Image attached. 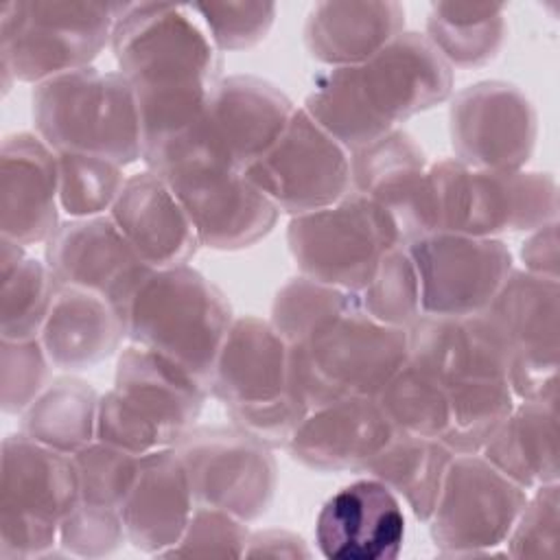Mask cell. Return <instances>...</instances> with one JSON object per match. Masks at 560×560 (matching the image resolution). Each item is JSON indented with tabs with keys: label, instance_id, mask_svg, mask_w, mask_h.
Segmentation results:
<instances>
[{
	"label": "cell",
	"instance_id": "6da1fadb",
	"mask_svg": "<svg viewBox=\"0 0 560 560\" xmlns=\"http://www.w3.org/2000/svg\"><path fill=\"white\" fill-rule=\"evenodd\" d=\"M109 48L136 92L142 158L184 133L221 81V55L190 7L120 2Z\"/></svg>",
	"mask_w": 560,
	"mask_h": 560
},
{
	"label": "cell",
	"instance_id": "7a4b0ae2",
	"mask_svg": "<svg viewBox=\"0 0 560 560\" xmlns=\"http://www.w3.org/2000/svg\"><path fill=\"white\" fill-rule=\"evenodd\" d=\"M451 94L453 68L424 35L402 31L368 61L319 72L302 109L354 153Z\"/></svg>",
	"mask_w": 560,
	"mask_h": 560
},
{
	"label": "cell",
	"instance_id": "3957f363",
	"mask_svg": "<svg viewBox=\"0 0 560 560\" xmlns=\"http://www.w3.org/2000/svg\"><path fill=\"white\" fill-rule=\"evenodd\" d=\"M210 389L175 361L129 343L114 387L101 394L96 440L133 455L175 446L201 416Z\"/></svg>",
	"mask_w": 560,
	"mask_h": 560
},
{
	"label": "cell",
	"instance_id": "277c9868",
	"mask_svg": "<svg viewBox=\"0 0 560 560\" xmlns=\"http://www.w3.org/2000/svg\"><path fill=\"white\" fill-rule=\"evenodd\" d=\"M129 343L149 348L197 376L208 389L234 322L225 293L190 265L153 269L122 313Z\"/></svg>",
	"mask_w": 560,
	"mask_h": 560
},
{
	"label": "cell",
	"instance_id": "5b68a950",
	"mask_svg": "<svg viewBox=\"0 0 560 560\" xmlns=\"http://www.w3.org/2000/svg\"><path fill=\"white\" fill-rule=\"evenodd\" d=\"M295 109L293 101L265 79L225 77L212 88L201 116L142 162L155 175L179 166H223L243 173L276 144Z\"/></svg>",
	"mask_w": 560,
	"mask_h": 560
},
{
	"label": "cell",
	"instance_id": "8992f818",
	"mask_svg": "<svg viewBox=\"0 0 560 560\" xmlns=\"http://www.w3.org/2000/svg\"><path fill=\"white\" fill-rule=\"evenodd\" d=\"M35 133L55 153L101 155L129 166L142 160V125L131 83L94 66L35 85Z\"/></svg>",
	"mask_w": 560,
	"mask_h": 560
},
{
	"label": "cell",
	"instance_id": "52a82bcc",
	"mask_svg": "<svg viewBox=\"0 0 560 560\" xmlns=\"http://www.w3.org/2000/svg\"><path fill=\"white\" fill-rule=\"evenodd\" d=\"M291 348V387L308 409L376 398L407 363V330L372 319L361 302L315 326Z\"/></svg>",
	"mask_w": 560,
	"mask_h": 560
},
{
	"label": "cell",
	"instance_id": "ba28073f",
	"mask_svg": "<svg viewBox=\"0 0 560 560\" xmlns=\"http://www.w3.org/2000/svg\"><path fill=\"white\" fill-rule=\"evenodd\" d=\"M120 2H4L0 7L2 96L90 68L112 39Z\"/></svg>",
	"mask_w": 560,
	"mask_h": 560
},
{
	"label": "cell",
	"instance_id": "9c48e42d",
	"mask_svg": "<svg viewBox=\"0 0 560 560\" xmlns=\"http://www.w3.org/2000/svg\"><path fill=\"white\" fill-rule=\"evenodd\" d=\"M435 232L503 238L558 221V184L540 171H486L455 158L429 164Z\"/></svg>",
	"mask_w": 560,
	"mask_h": 560
},
{
	"label": "cell",
	"instance_id": "30bf717a",
	"mask_svg": "<svg viewBox=\"0 0 560 560\" xmlns=\"http://www.w3.org/2000/svg\"><path fill=\"white\" fill-rule=\"evenodd\" d=\"M81 501L72 455L24 433L2 440L0 558H42L59 545V525Z\"/></svg>",
	"mask_w": 560,
	"mask_h": 560
},
{
	"label": "cell",
	"instance_id": "8fae6325",
	"mask_svg": "<svg viewBox=\"0 0 560 560\" xmlns=\"http://www.w3.org/2000/svg\"><path fill=\"white\" fill-rule=\"evenodd\" d=\"M287 245L302 276L359 293L383 254L402 241L387 210L350 190L328 208L291 217Z\"/></svg>",
	"mask_w": 560,
	"mask_h": 560
},
{
	"label": "cell",
	"instance_id": "7c38bea8",
	"mask_svg": "<svg viewBox=\"0 0 560 560\" xmlns=\"http://www.w3.org/2000/svg\"><path fill=\"white\" fill-rule=\"evenodd\" d=\"M501 332L516 400L558 398L560 284L558 280L512 269L492 304L483 311Z\"/></svg>",
	"mask_w": 560,
	"mask_h": 560
},
{
	"label": "cell",
	"instance_id": "4fadbf2b",
	"mask_svg": "<svg viewBox=\"0 0 560 560\" xmlns=\"http://www.w3.org/2000/svg\"><path fill=\"white\" fill-rule=\"evenodd\" d=\"M527 494L483 455H455L429 518L433 545L444 556L490 553L505 545Z\"/></svg>",
	"mask_w": 560,
	"mask_h": 560
},
{
	"label": "cell",
	"instance_id": "5bb4252c",
	"mask_svg": "<svg viewBox=\"0 0 560 560\" xmlns=\"http://www.w3.org/2000/svg\"><path fill=\"white\" fill-rule=\"evenodd\" d=\"M243 175L284 214L337 203L352 190L350 153L298 107L276 144Z\"/></svg>",
	"mask_w": 560,
	"mask_h": 560
},
{
	"label": "cell",
	"instance_id": "9a60e30c",
	"mask_svg": "<svg viewBox=\"0 0 560 560\" xmlns=\"http://www.w3.org/2000/svg\"><path fill=\"white\" fill-rule=\"evenodd\" d=\"M197 505H210L258 521L273 503L278 464L271 448L234 424L192 427L177 444Z\"/></svg>",
	"mask_w": 560,
	"mask_h": 560
},
{
	"label": "cell",
	"instance_id": "2e32d148",
	"mask_svg": "<svg viewBox=\"0 0 560 560\" xmlns=\"http://www.w3.org/2000/svg\"><path fill=\"white\" fill-rule=\"evenodd\" d=\"M405 247L420 278L422 315H479L514 269L503 238L431 232Z\"/></svg>",
	"mask_w": 560,
	"mask_h": 560
},
{
	"label": "cell",
	"instance_id": "e0dca14e",
	"mask_svg": "<svg viewBox=\"0 0 560 560\" xmlns=\"http://www.w3.org/2000/svg\"><path fill=\"white\" fill-rule=\"evenodd\" d=\"M455 160L486 171H521L538 140V112L510 81L488 79L459 90L448 107Z\"/></svg>",
	"mask_w": 560,
	"mask_h": 560
},
{
	"label": "cell",
	"instance_id": "ac0fdd59",
	"mask_svg": "<svg viewBox=\"0 0 560 560\" xmlns=\"http://www.w3.org/2000/svg\"><path fill=\"white\" fill-rule=\"evenodd\" d=\"M182 201L203 247L236 252L262 241L280 210L238 171L179 166L160 175Z\"/></svg>",
	"mask_w": 560,
	"mask_h": 560
},
{
	"label": "cell",
	"instance_id": "d6986e66",
	"mask_svg": "<svg viewBox=\"0 0 560 560\" xmlns=\"http://www.w3.org/2000/svg\"><path fill=\"white\" fill-rule=\"evenodd\" d=\"M44 258L57 287L90 291L120 315L153 271L109 214L59 223L46 241Z\"/></svg>",
	"mask_w": 560,
	"mask_h": 560
},
{
	"label": "cell",
	"instance_id": "ffe728a7",
	"mask_svg": "<svg viewBox=\"0 0 560 560\" xmlns=\"http://www.w3.org/2000/svg\"><path fill=\"white\" fill-rule=\"evenodd\" d=\"M407 361L429 374L446 396L508 381L510 352L486 313L466 317L422 315L407 328Z\"/></svg>",
	"mask_w": 560,
	"mask_h": 560
},
{
	"label": "cell",
	"instance_id": "44dd1931",
	"mask_svg": "<svg viewBox=\"0 0 560 560\" xmlns=\"http://www.w3.org/2000/svg\"><path fill=\"white\" fill-rule=\"evenodd\" d=\"M352 190L378 203L394 219L402 245L435 232L429 162L405 129L350 153Z\"/></svg>",
	"mask_w": 560,
	"mask_h": 560
},
{
	"label": "cell",
	"instance_id": "7402d4cb",
	"mask_svg": "<svg viewBox=\"0 0 560 560\" xmlns=\"http://www.w3.org/2000/svg\"><path fill=\"white\" fill-rule=\"evenodd\" d=\"M315 542L328 560H394L405 542L400 499L374 477L339 488L315 518Z\"/></svg>",
	"mask_w": 560,
	"mask_h": 560
},
{
	"label": "cell",
	"instance_id": "603a6c76",
	"mask_svg": "<svg viewBox=\"0 0 560 560\" xmlns=\"http://www.w3.org/2000/svg\"><path fill=\"white\" fill-rule=\"evenodd\" d=\"M59 158L31 131L0 147V232L20 245L46 243L59 228Z\"/></svg>",
	"mask_w": 560,
	"mask_h": 560
},
{
	"label": "cell",
	"instance_id": "cb8c5ba5",
	"mask_svg": "<svg viewBox=\"0 0 560 560\" xmlns=\"http://www.w3.org/2000/svg\"><path fill=\"white\" fill-rule=\"evenodd\" d=\"M394 435L376 398H341L311 409L287 451L317 472H363Z\"/></svg>",
	"mask_w": 560,
	"mask_h": 560
},
{
	"label": "cell",
	"instance_id": "d4e9b609",
	"mask_svg": "<svg viewBox=\"0 0 560 560\" xmlns=\"http://www.w3.org/2000/svg\"><path fill=\"white\" fill-rule=\"evenodd\" d=\"M291 389V348L256 315L234 317L214 361L210 394L225 407H258Z\"/></svg>",
	"mask_w": 560,
	"mask_h": 560
},
{
	"label": "cell",
	"instance_id": "484cf974",
	"mask_svg": "<svg viewBox=\"0 0 560 560\" xmlns=\"http://www.w3.org/2000/svg\"><path fill=\"white\" fill-rule=\"evenodd\" d=\"M109 217L151 269L188 265L201 247L182 201L149 168L127 177Z\"/></svg>",
	"mask_w": 560,
	"mask_h": 560
},
{
	"label": "cell",
	"instance_id": "4316f807",
	"mask_svg": "<svg viewBox=\"0 0 560 560\" xmlns=\"http://www.w3.org/2000/svg\"><path fill=\"white\" fill-rule=\"evenodd\" d=\"M197 508L188 470L175 446L140 457L136 483L120 510L129 542L151 556L175 547Z\"/></svg>",
	"mask_w": 560,
	"mask_h": 560
},
{
	"label": "cell",
	"instance_id": "83f0119b",
	"mask_svg": "<svg viewBox=\"0 0 560 560\" xmlns=\"http://www.w3.org/2000/svg\"><path fill=\"white\" fill-rule=\"evenodd\" d=\"M405 31L400 2H317L304 22L308 55L328 66H359Z\"/></svg>",
	"mask_w": 560,
	"mask_h": 560
},
{
	"label": "cell",
	"instance_id": "f1b7e54d",
	"mask_svg": "<svg viewBox=\"0 0 560 560\" xmlns=\"http://www.w3.org/2000/svg\"><path fill=\"white\" fill-rule=\"evenodd\" d=\"M48 359L61 372L90 370L120 350L125 322L107 300L74 287H57L39 335Z\"/></svg>",
	"mask_w": 560,
	"mask_h": 560
},
{
	"label": "cell",
	"instance_id": "f546056e",
	"mask_svg": "<svg viewBox=\"0 0 560 560\" xmlns=\"http://www.w3.org/2000/svg\"><path fill=\"white\" fill-rule=\"evenodd\" d=\"M479 455L527 492L545 483H556L558 398L516 400L510 416Z\"/></svg>",
	"mask_w": 560,
	"mask_h": 560
},
{
	"label": "cell",
	"instance_id": "4dcf8cb0",
	"mask_svg": "<svg viewBox=\"0 0 560 560\" xmlns=\"http://www.w3.org/2000/svg\"><path fill=\"white\" fill-rule=\"evenodd\" d=\"M453 457L442 440L394 435L363 472L383 481L418 521L429 523Z\"/></svg>",
	"mask_w": 560,
	"mask_h": 560
},
{
	"label": "cell",
	"instance_id": "1f68e13d",
	"mask_svg": "<svg viewBox=\"0 0 560 560\" xmlns=\"http://www.w3.org/2000/svg\"><path fill=\"white\" fill-rule=\"evenodd\" d=\"M101 394L83 378L61 376L20 416V433L59 453L74 455L96 440Z\"/></svg>",
	"mask_w": 560,
	"mask_h": 560
},
{
	"label": "cell",
	"instance_id": "d6a6232c",
	"mask_svg": "<svg viewBox=\"0 0 560 560\" xmlns=\"http://www.w3.org/2000/svg\"><path fill=\"white\" fill-rule=\"evenodd\" d=\"M503 4L435 2L427 15L424 37L451 68L488 66L508 37Z\"/></svg>",
	"mask_w": 560,
	"mask_h": 560
},
{
	"label": "cell",
	"instance_id": "836d02e7",
	"mask_svg": "<svg viewBox=\"0 0 560 560\" xmlns=\"http://www.w3.org/2000/svg\"><path fill=\"white\" fill-rule=\"evenodd\" d=\"M376 400L396 435L442 440L451 427L446 392L409 361L387 381Z\"/></svg>",
	"mask_w": 560,
	"mask_h": 560
},
{
	"label": "cell",
	"instance_id": "e575fe53",
	"mask_svg": "<svg viewBox=\"0 0 560 560\" xmlns=\"http://www.w3.org/2000/svg\"><path fill=\"white\" fill-rule=\"evenodd\" d=\"M57 282L46 262L26 256L11 273L0 276L2 339H37L50 315Z\"/></svg>",
	"mask_w": 560,
	"mask_h": 560
},
{
	"label": "cell",
	"instance_id": "d590c367",
	"mask_svg": "<svg viewBox=\"0 0 560 560\" xmlns=\"http://www.w3.org/2000/svg\"><path fill=\"white\" fill-rule=\"evenodd\" d=\"M361 308L376 322L407 330L422 317L420 278L405 245L383 254L372 278L359 291Z\"/></svg>",
	"mask_w": 560,
	"mask_h": 560
},
{
	"label": "cell",
	"instance_id": "8d00e7d4",
	"mask_svg": "<svg viewBox=\"0 0 560 560\" xmlns=\"http://www.w3.org/2000/svg\"><path fill=\"white\" fill-rule=\"evenodd\" d=\"M59 206L70 219L109 214L127 175L114 160L88 153H57Z\"/></svg>",
	"mask_w": 560,
	"mask_h": 560
},
{
	"label": "cell",
	"instance_id": "74e56055",
	"mask_svg": "<svg viewBox=\"0 0 560 560\" xmlns=\"http://www.w3.org/2000/svg\"><path fill=\"white\" fill-rule=\"evenodd\" d=\"M354 304H359V293L300 273L278 289L269 322L289 346H295L324 319L343 313Z\"/></svg>",
	"mask_w": 560,
	"mask_h": 560
},
{
	"label": "cell",
	"instance_id": "f35d334b",
	"mask_svg": "<svg viewBox=\"0 0 560 560\" xmlns=\"http://www.w3.org/2000/svg\"><path fill=\"white\" fill-rule=\"evenodd\" d=\"M72 457L79 470L81 501L122 510L140 470V455L94 440Z\"/></svg>",
	"mask_w": 560,
	"mask_h": 560
},
{
	"label": "cell",
	"instance_id": "ab89813d",
	"mask_svg": "<svg viewBox=\"0 0 560 560\" xmlns=\"http://www.w3.org/2000/svg\"><path fill=\"white\" fill-rule=\"evenodd\" d=\"M52 361L42 339L0 341V407L9 416H22L48 387Z\"/></svg>",
	"mask_w": 560,
	"mask_h": 560
},
{
	"label": "cell",
	"instance_id": "60d3db41",
	"mask_svg": "<svg viewBox=\"0 0 560 560\" xmlns=\"http://www.w3.org/2000/svg\"><path fill=\"white\" fill-rule=\"evenodd\" d=\"M190 9L201 15L219 52L258 46L276 22V4L271 2H201Z\"/></svg>",
	"mask_w": 560,
	"mask_h": 560
},
{
	"label": "cell",
	"instance_id": "b9f144b4",
	"mask_svg": "<svg viewBox=\"0 0 560 560\" xmlns=\"http://www.w3.org/2000/svg\"><path fill=\"white\" fill-rule=\"evenodd\" d=\"M558 481L545 483L527 494L505 545L512 558H556L560 534V497Z\"/></svg>",
	"mask_w": 560,
	"mask_h": 560
},
{
	"label": "cell",
	"instance_id": "7bdbcfd3",
	"mask_svg": "<svg viewBox=\"0 0 560 560\" xmlns=\"http://www.w3.org/2000/svg\"><path fill=\"white\" fill-rule=\"evenodd\" d=\"M247 523L238 516L210 508L197 505L179 542L171 547L166 558H195V556H217V558H243L249 542Z\"/></svg>",
	"mask_w": 560,
	"mask_h": 560
},
{
	"label": "cell",
	"instance_id": "ee69618b",
	"mask_svg": "<svg viewBox=\"0 0 560 560\" xmlns=\"http://www.w3.org/2000/svg\"><path fill=\"white\" fill-rule=\"evenodd\" d=\"M127 538L120 510L79 501L59 525V545L79 558H105L116 553Z\"/></svg>",
	"mask_w": 560,
	"mask_h": 560
},
{
	"label": "cell",
	"instance_id": "f6af8a7d",
	"mask_svg": "<svg viewBox=\"0 0 560 560\" xmlns=\"http://www.w3.org/2000/svg\"><path fill=\"white\" fill-rule=\"evenodd\" d=\"M308 411V405L302 400L300 394L293 392V387L282 398L267 405L225 409L230 422L236 429L269 448H287L289 440L293 438L295 429L302 424Z\"/></svg>",
	"mask_w": 560,
	"mask_h": 560
},
{
	"label": "cell",
	"instance_id": "bcb514c9",
	"mask_svg": "<svg viewBox=\"0 0 560 560\" xmlns=\"http://www.w3.org/2000/svg\"><path fill=\"white\" fill-rule=\"evenodd\" d=\"M521 260L525 265V271L558 280V265H560V252H558V221L545 223L542 228H536L527 232V238L521 245Z\"/></svg>",
	"mask_w": 560,
	"mask_h": 560
},
{
	"label": "cell",
	"instance_id": "7dc6e473",
	"mask_svg": "<svg viewBox=\"0 0 560 560\" xmlns=\"http://www.w3.org/2000/svg\"><path fill=\"white\" fill-rule=\"evenodd\" d=\"M245 556H269V558H311V549L304 538L289 529H262L249 534Z\"/></svg>",
	"mask_w": 560,
	"mask_h": 560
}]
</instances>
